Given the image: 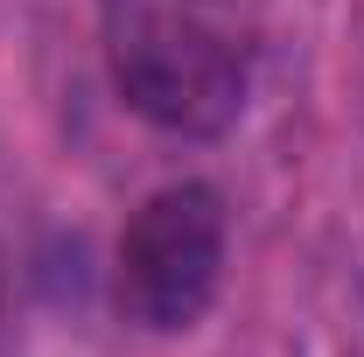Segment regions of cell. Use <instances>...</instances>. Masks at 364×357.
<instances>
[{
	"mask_svg": "<svg viewBox=\"0 0 364 357\" xmlns=\"http://www.w3.org/2000/svg\"><path fill=\"white\" fill-rule=\"evenodd\" d=\"M105 70L168 140H225L259 85V28L238 0H105Z\"/></svg>",
	"mask_w": 364,
	"mask_h": 357,
	"instance_id": "cell-1",
	"label": "cell"
},
{
	"mask_svg": "<svg viewBox=\"0 0 364 357\" xmlns=\"http://www.w3.org/2000/svg\"><path fill=\"white\" fill-rule=\"evenodd\" d=\"M231 260V211L210 182H168L119 224L112 309L147 336H189L218 309Z\"/></svg>",
	"mask_w": 364,
	"mask_h": 357,
	"instance_id": "cell-2",
	"label": "cell"
},
{
	"mask_svg": "<svg viewBox=\"0 0 364 357\" xmlns=\"http://www.w3.org/2000/svg\"><path fill=\"white\" fill-rule=\"evenodd\" d=\"M0 343H7V260H0Z\"/></svg>",
	"mask_w": 364,
	"mask_h": 357,
	"instance_id": "cell-3",
	"label": "cell"
}]
</instances>
